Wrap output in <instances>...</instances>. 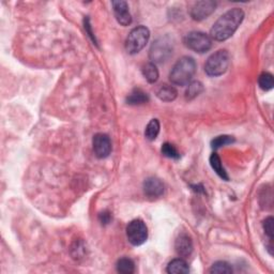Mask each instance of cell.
Here are the masks:
<instances>
[{
  "label": "cell",
  "instance_id": "6da1fadb",
  "mask_svg": "<svg viewBox=\"0 0 274 274\" xmlns=\"http://www.w3.org/2000/svg\"><path fill=\"white\" fill-rule=\"evenodd\" d=\"M243 19V10L240 8L230 9L214 23L210 30V38L219 42L228 40L239 28Z\"/></svg>",
  "mask_w": 274,
  "mask_h": 274
},
{
  "label": "cell",
  "instance_id": "7a4b0ae2",
  "mask_svg": "<svg viewBox=\"0 0 274 274\" xmlns=\"http://www.w3.org/2000/svg\"><path fill=\"white\" fill-rule=\"evenodd\" d=\"M196 62L192 57L184 56L173 66L170 73V81L176 86H187L196 73Z\"/></svg>",
  "mask_w": 274,
  "mask_h": 274
},
{
  "label": "cell",
  "instance_id": "3957f363",
  "mask_svg": "<svg viewBox=\"0 0 274 274\" xmlns=\"http://www.w3.org/2000/svg\"><path fill=\"white\" fill-rule=\"evenodd\" d=\"M229 67V54L227 51L221 50L210 56L205 63V72L207 75L218 77L223 75Z\"/></svg>",
  "mask_w": 274,
  "mask_h": 274
},
{
  "label": "cell",
  "instance_id": "277c9868",
  "mask_svg": "<svg viewBox=\"0 0 274 274\" xmlns=\"http://www.w3.org/2000/svg\"><path fill=\"white\" fill-rule=\"evenodd\" d=\"M150 38V31L145 26H137L129 34L125 40V50L131 55H135L144 49Z\"/></svg>",
  "mask_w": 274,
  "mask_h": 274
},
{
  "label": "cell",
  "instance_id": "5b68a950",
  "mask_svg": "<svg viewBox=\"0 0 274 274\" xmlns=\"http://www.w3.org/2000/svg\"><path fill=\"white\" fill-rule=\"evenodd\" d=\"M184 43L193 51L204 54L212 47V39L207 34L200 33V31H192L186 35Z\"/></svg>",
  "mask_w": 274,
  "mask_h": 274
},
{
  "label": "cell",
  "instance_id": "8992f818",
  "mask_svg": "<svg viewBox=\"0 0 274 274\" xmlns=\"http://www.w3.org/2000/svg\"><path fill=\"white\" fill-rule=\"evenodd\" d=\"M126 238L134 246H139L144 244L148 239V228H147L144 221L139 219L131 221L126 226Z\"/></svg>",
  "mask_w": 274,
  "mask_h": 274
},
{
  "label": "cell",
  "instance_id": "52a82bcc",
  "mask_svg": "<svg viewBox=\"0 0 274 274\" xmlns=\"http://www.w3.org/2000/svg\"><path fill=\"white\" fill-rule=\"evenodd\" d=\"M171 54L172 43L165 36V38H160L154 42L150 49L149 58L152 63L155 65V63L165 62L171 56Z\"/></svg>",
  "mask_w": 274,
  "mask_h": 274
},
{
  "label": "cell",
  "instance_id": "ba28073f",
  "mask_svg": "<svg viewBox=\"0 0 274 274\" xmlns=\"http://www.w3.org/2000/svg\"><path fill=\"white\" fill-rule=\"evenodd\" d=\"M92 146L94 154L99 159H105L112 152V141L108 135L104 133H98L93 136Z\"/></svg>",
  "mask_w": 274,
  "mask_h": 274
},
{
  "label": "cell",
  "instance_id": "9c48e42d",
  "mask_svg": "<svg viewBox=\"0 0 274 274\" xmlns=\"http://www.w3.org/2000/svg\"><path fill=\"white\" fill-rule=\"evenodd\" d=\"M215 8H217V2L212 0L198 1L191 9V17L194 20H204L215 11Z\"/></svg>",
  "mask_w": 274,
  "mask_h": 274
},
{
  "label": "cell",
  "instance_id": "30bf717a",
  "mask_svg": "<svg viewBox=\"0 0 274 274\" xmlns=\"http://www.w3.org/2000/svg\"><path fill=\"white\" fill-rule=\"evenodd\" d=\"M144 193L148 198L154 199L161 197L164 194V184L159 178L149 177L144 181Z\"/></svg>",
  "mask_w": 274,
  "mask_h": 274
},
{
  "label": "cell",
  "instance_id": "8fae6325",
  "mask_svg": "<svg viewBox=\"0 0 274 274\" xmlns=\"http://www.w3.org/2000/svg\"><path fill=\"white\" fill-rule=\"evenodd\" d=\"M113 10L115 17L117 22L122 26H130L132 24V17L129 10V4L126 1L118 0V1H113Z\"/></svg>",
  "mask_w": 274,
  "mask_h": 274
},
{
  "label": "cell",
  "instance_id": "7c38bea8",
  "mask_svg": "<svg viewBox=\"0 0 274 274\" xmlns=\"http://www.w3.org/2000/svg\"><path fill=\"white\" fill-rule=\"evenodd\" d=\"M175 250L180 258H188L193 253L192 238L186 233H181L175 241Z\"/></svg>",
  "mask_w": 274,
  "mask_h": 274
},
{
  "label": "cell",
  "instance_id": "4fadbf2b",
  "mask_svg": "<svg viewBox=\"0 0 274 274\" xmlns=\"http://www.w3.org/2000/svg\"><path fill=\"white\" fill-rule=\"evenodd\" d=\"M178 92L176 88L171 85H166V84L160 86L156 90V97L163 102H172L173 100H176Z\"/></svg>",
  "mask_w": 274,
  "mask_h": 274
},
{
  "label": "cell",
  "instance_id": "5bb4252c",
  "mask_svg": "<svg viewBox=\"0 0 274 274\" xmlns=\"http://www.w3.org/2000/svg\"><path fill=\"white\" fill-rule=\"evenodd\" d=\"M166 271L171 274H188L189 268L188 262L183 258H177L168 263Z\"/></svg>",
  "mask_w": 274,
  "mask_h": 274
},
{
  "label": "cell",
  "instance_id": "9a60e30c",
  "mask_svg": "<svg viewBox=\"0 0 274 274\" xmlns=\"http://www.w3.org/2000/svg\"><path fill=\"white\" fill-rule=\"evenodd\" d=\"M126 103L129 105H141L149 101V97L141 89H134L128 97H126Z\"/></svg>",
  "mask_w": 274,
  "mask_h": 274
},
{
  "label": "cell",
  "instance_id": "2e32d148",
  "mask_svg": "<svg viewBox=\"0 0 274 274\" xmlns=\"http://www.w3.org/2000/svg\"><path fill=\"white\" fill-rule=\"evenodd\" d=\"M210 165H211L212 170L217 172V175L221 179H223V180L225 181L229 180V177L227 175V172H226L225 168L223 167L221 157L218 155V154H215V152L211 154V156H210Z\"/></svg>",
  "mask_w": 274,
  "mask_h": 274
},
{
  "label": "cell",
  "instance_id": "e0dca14e",
  "mask_svg": "<svg viewBox=\"0 0 274 274\" xmlns=\"http://www.w3.org/2000/svg\"><path fill=\"white\" fill-rule=\"evenodd\" d=\"M141 72H143V75L146 78V81L150 84H154L159 80V70H157L154 63H146L143 68H141Z\"/></svg>",
  "mask_w": 274,
  "mask_h": 274
},
{
  "label": "cell",
  "instance_id": "ac0fdd59",
  "mask_svg": "<svg viewBox=\"0 0 274 274\" xmlns=\"http://www.w3.org/2000/svg\"><path fill=\"white\" fill-rule=\"evenodd\" d=\"M116 269L119 273L122 274H132L135 272V263L130 258H120L116 265Z\"/></svg>",
  "mask_w": 274,
  "mask_h": 274
},
{
  "label": "cell",
  "instance_id": "d6986e66",
  "mask_svg": "<svg viewBox=\"0 0 274 274\" xmlns=\"http://www.w3.org/2000/svg\"><path fill=\"white\" fill-rule=\"evenodd\" d=\"M160 133V122L157 119H152L146 126L145 137L148 140H154Z\"/></svg>",
  "mask_w": 274,
  "mask_h": 274
},
{
  "label": "cell",
  "instance_id": "ffe728a7",
  "mask_svg": "<svg viewBox=\"0 0 274 274\" xmlns=\"http://www.w3.org/2000/svg\"><path fill=\"white\" fill-rule=\"evenodd\" d=\"M258 85L262 89L263 91L271 90L274 86V80L273 75L269 72H263L258 78Z\"/></svg>",
  "mask_w": 274,
  "mask_h": 274
},
{
  "label": "cell",
  "instance_id": "44dd1931",
  "mask_svg": "<svg viewBox=\"0 0 274 274\" xmlns=\"http://www.w3.org/2000/svg\"><path fill=\"white\" fill-rule=\"evenodd\" d=\"M204 91V86L200 82H193L188 84V87L186 91V98L188 100H193L198 97Z\"/></svg>",
  "mask_w": 274,
  "mask_h": 274
},
{
  "label": "cell",
  "instance_id": "7402d4cb",
  "mask_svg": "<svg viewBox=\"0 0 274 274\" xmlns=\"http://www.w3.org/2000/svg\"><path fill=\"white\" fill-rule=\"evenodd\" d=\"M209 272L212 274H229L233 273V268L226 261H217L210 268Z\"/></svg>",
  "mask_w": 274,
  "mask_h": 274
},
{
  "label": "cell",
  "instance_id": "603a6c76",
  "mask_svg": "<svg viewBox=\"0 0 274 274\" xmlns=\"http://www.w3.org/2000/svg\"><path fill=\"white\" fill-rule=\"evenodd\" d=\"M233 143H235V138L233 136L221 135V136H218L217 138H214L211 141V147L213 149H220L224 146H227V145H230Z\"/></svg>",
  "mask_w": 274,
  "mask_h": 274
},
{
  "label": "cell",
  "instance_id": "cb8c5ba5",
  "mask_svg": "<svg viewBox=\"0 0 274 274\" xmlns=\"http://www.w3.org/2000/svg\"><path fill=\"white\" fill-rule=\"evenodd\" d=\"M161 151H162V154L168 157V159H172V160L180 159V154H179V151L177 150L175 146L170 143H165L164 145H163Z\"/></svg>",
  "mask_w": 274,
  "mask_h": 274
},
{
  "label": "cell",
  "instance_id": "d4e9b609",
  "mask_svg": "<svg viewBox=\"0 0 274 274\" xmlns=\"http://www.w3.org/2000/svg\"><path fill=\"white\" fill-rule=\"evenodd\" d=\"M273 224H274V220L272 217H269L267 218L265 221H263V230H265L266 235L269 237V239L273 240V234H274V227H273Z\"/></svg>",
  "mask_w": 274,
  "mask_h": 274
},
{
  "label": "cell",
  "instance_id": "484cf974",
  "mask_svg": "<svg viewBox=\"0 0 274 274\" xmlns=\"http://www.w3.org/2000/svg\"><path fill=\"white\" fill-rule=\"evenodd\" d=\"M84 25H85V30H86V33L88 34V35L90 36V39L92 40V42L96 45H98V42H97V39H96V36H94V34L92 33V30H91V25H90V22H89V18L86 17L85 20H84Z\"/></svg>",
  "mask_w": 274,
  "mask_h": 274
},
{
  "label": "cell",
  "instance_id": "4316f807",
  "mask_svg": "<svg viewBox=\"0 0 274 274\" xmlns=\"http://www.w3.org/2000/svg\"><path fill=\"white\" fill-rule=\"evenodd\" d=\"M99 221L102 225H107L112 221V214L108 211H103L99 214Z\"/></svg>",
  "mask_w": 274,
  "mask_h": 274
}]
</instances>
